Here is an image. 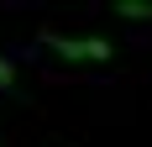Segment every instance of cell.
<instances>
[{
	"label": "cell",
	"instance_id": "7a4b0ae2",
	"mask_svg": "<svg viewBox=\"0 0 152 147\" xmlns=\"http://www.w3.org/2000/svg\"><path fill=\"white\" fill-rule=\"evenodd\" d=\"M121 21H152V0H115Z\"/></svg>",
	"mask_w": 152,
	"mask_h": 147
},
{
	"label": "cell",
	"instance_id": "6da1fadb",
	"mask_svg": "<svg viewBox=\"0 0 152 147\" xmlns=\"http://www.w3.org/2000/svg\"><path fill=\"white\" fill-rule=\"evenodd\" d=\"M42 47H53L58 58L68 63H110L115 58V42L100 37V32H84V37H68V32H42Z\"/></svg>",
	"mask_w": 152,
	"mask_h": 147
},
{
	"label": "cell",
	"instance_id": "3957f363",
	"mask_svg": "<svg viewBox=\"0 0 152 147\" xmlns=\"http://www.w3.org/2000/svg\"><path fill=\"white\" fill-rule=\"evenodd\" d=\"M0 89L16 95V63H11V58H0Z\"/></svg>",
	"mask_w": 152,
	"mask_h": 147
}]
</instances>
